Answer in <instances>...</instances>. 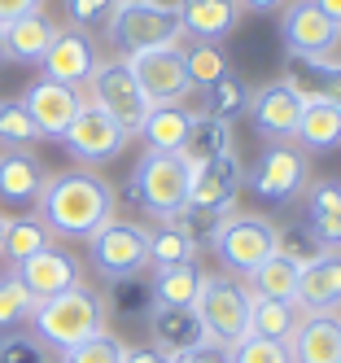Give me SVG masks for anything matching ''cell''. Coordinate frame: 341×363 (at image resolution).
<instances>
[{
	"label": "cell",
	"mask_w": 341,
	"mask_h": 363,
	"mask_svg": "<svg viewBox=\"0 0 341 363\" xmlns=\"http://www.w3.org/2000/svg\"><path fill=\"white\" fill-rule=\"evenodd\" d=\"M175 13H179L184 35H193L201 44L228 40L245 18V9L236 5V0H175Z\"/></svg>",
	"instance_id": "d6986e66"
},
{
	"label": "cell",
	"mask_w": 341,
	"mask_h": 363,
	"mask_svg": "<svg viewBox=\"0 0 341 363\" xmlns=\"http://www.w3.org/2000/svg\"><path fill=\"white\" fill-rule=\"evenodd\" d=\"M298 324H302L298 302H284V298H250V337L289 342Z\"/></svg>",
	"instance_id": "83f0119b"
},
{
	"label": "cell",
	"mask_w": 341,
	"mask_h": 363,
	"mask_svg": "<svg viewBox=\"0 0 341 363\" xmlns=\"http://www.w3.org/2000/svg\"><path fill=\"white\" fill-rule=\"evenodd\" d=\"M127 140H131L127 127L114 123L105 110H96L92 101H84V110L74 114V123L66 127V136H62V145L70 149V158L88 162V167H101V162L118 158V153L127 149Z\"/></svg>",
	"instance_id": "8fae6325"
},
{
	"label": "cell",
	"mask_w": 341,
	"mask_h": 363,
	"mask_svg": "<svg viewBox=\"0 0 341 363\" xmlns=\"http://www.w3.org/2000/svg\"><path fill=\"white\" fill-rule=\"evenodd\" d=\"M228 363H294L289 354V342H272V337H241L232 350H228Z\"/></svg>",
	"instance_id": "8d00e7d4"
},
{
	"label": "cell",
	"mask_w": 341,
	"mask_h": 363,
	"mask_svg": "<svg viewBox=\"0 0 341 363\" xmlns=\"http://www.w3.org/2000/svg\"><path fill=\"white\" fill-rule=\"evenodd\" d=\"M149 232V267H179V263H197V241L193 232H184L179 223H157Z\"/></svg>",
	"instance_id": "1f68e13d"
},
{
	"label": "cell",
	"mask_w": 341,
	"mask_h": 363,
	"mask_svg": "<svg viewBox=\"0 0 341 363\" xmlns=\"http://www.w3.org/2000/svg\"><path fill=\"white\" fill-rule=\"evenodd\" d=\"M306 179H311L306 149L289 145V140H276V145L262 149V158L254 162L250 189L258 193V201H267V206H289V201L306 189Z\"/></svg>",
	"instance_id": "9c48e42d"
},
{
	"label": "cell",
	"mask_w": 341,
	"mask_h": 363,
	"mask_svg": "<svg viewBox=\"0 0 341 363\" xmlns=\"http://www.w3.org/2000/svg\"><path fill=\"white\" fill-rule=\"evenodd\" d=\"M40 136V127L31 123V114H26L22 96L18 101H0V145L5 149H31Z\"/></svg>",
	"instance_id": "d590c367"
},
{
	"label": "cell",
	"mask_w": 341,
	"mask_h": 363,
	"mask_svg": "<svg viewBox=\"0 0 341 363\" xmlns=\"http://www.w3.org/2000/svg\"><path fill=\"white\" fill-rule=\"evenodd\" d=\"M302 106H306V92L294 84V79H272L262 84L254 96H250V123L258 140H294L298 136V118H302Z\"/></svg>",
	"instance_id": "30bf717a"
},
{
	"label": "cell",
	"mask_w": 341,
	"mask_h": 363,
	"mask_svg": "<svg viewBox=\"0 0 341 363\" xmlns=\"http://www.w3.org/2000/svg\"><path fill=\"white\" fill-rule=\"evenodd\" d=\"M193 311L206 328V342L219 350H232L250 333V289L228 276H201Z\"/></svg>",
	"instance_id": "5b68a950"
},
{
	"label": "cell",
	"mask_w": 341,
	"mask_h": 363,
	"mask_svg": "<svg viewBox=\"0 0 341 363\" xmlns=\"http://www.w3.org/2000/svg\"><path fill=\"white\" fill-rule=\"evenodd\" d=\"M250 96H254V88H250L236 70H228V74H219V79L206 88L201 114H206V118H219V123H236V118L250 114Z\"/></svg>",
	"instance_id": "4316f807"
},
{
	"label": "cell",
	"mask_w": 341,
	"mask_h": 363,
	"mask_svg": "<svg viewBox=\"0 0 341 363\" xmlns=\"http://www.w3.org/2000/svg\"><path fill=\"white\" fill-rule=\"evenodd\" d=\"M294 66L315 74V96H328L332 106H341V62L332 53H315V57H294Z\"/></svg>",
	"instance_id": "74e56055"
},
{
	"label": "cell",
	"mask_w": 341,
	"mask_h": 363,
	"mask_svg": "<svg viewBox=\"0 0 341 363\" xmlns=\"http://www.w3.org/2000/svg\"><path fill=\"white\" fill-rule=\"evenodd\" d=\"M189 184H193V167L184 153H162L149 149L131 171L127 197L140 206L145 215H153L157 223H171L184 206H189Z\"/></svg>",
	"instance_id": "3957f363"
},
{
	"label": "cell",
	"mask_w": 341,
	"mask_h": 363,
	"mask_svg": "<svg viewBox=\"0 0 341 363\" xmlns=\"http://www.w3.org/2000/svg\"><path fill=\"white\" fill-rule=\"evenodd\" d=\"M118 5H145V0H118Z\"/></svg>",
	"instance_id": "681fc988"
},
{
	"label": "cell",
	"mask_w": 341,
	"mask_h": 363,
	"mask_svg": "<svg viewBox=\"0 0 341 363\" xmlns=\"http://www.w3.org/2000/svg\"><path fill=\"white\" fill-rule=\"evenodd\" d=\"M289 354L294 363H341V315H302Z\"/></svg>",
	"instance_id": "7402d4cb"
},
{
	"label": "cell",
	"mask_w": 341,
	"mask_h": 363,
	"mask_svg": "<svg viewBox=\"0 0 341 363\" xmlns=\"http://www.w3.org/2000/svg\"><path fill=\"white\" fill-rule=\"evenodd\" d=\"M88 254H92V267L105 280H136L149 267V232L140 223H127V219H110L101 232L88 237Z\"/></svg>",
	"instance_id": "52a82bcc"
},
{
	"label": "cell",
	"mask_w": 341,
	"mask_h": 363,
	"mask_svg": "<svg viewBox=\"0 0 341 363\" xmlns=\"http://www.w3.org/2000/svg\"><path fill=\"white\" fill-rule=\"evenodd\" d=\"M35 311V298L26 294V284L13 276V272H0V333L9 328H22Z\"/></svg>",
	"instance_id": "e575fe53"
},
{
	"label": "cell",
	"mask_w": 341,
	"mask_h": 363,
	"mask_svg": "<svg viewBox=\"0 0 341 363\" xmlns=\"http://www.w3.org/2000/svg\"><path fill=\"white\" fill-rule=\"evenodd\" d=\"M189 127H193V110H184L179 101H171V106H149L140 132L149 140V149H162V153H179L184 140H189Z\"/></svg>",
	"instance_id": "484cf974"
},
{
	"label": "cell",
	"mask_w": 341,
	"mask_h": 363,
	"mask_svg": "<svg viewBox=\"0 0 341 363\" xmlns=\"http://www.w3.org/2000/svg\"><path fill=\"white\" fill-rule=\"evenodd\" d=\"M123 363H171V354L153 350V346H127V359Z\"/></svg>",
	"instance_id": "f6af8a7d"
},
{
	"label": "cell",
	"mask_w": 341,
	"mask_h": 363,
	"mask_svg": "<svg viewBox=\"0 0 341 363\" xmlns=\"http://www.w3.org/2000/svg\"><path fill=\"white\" fill-rule=\"evenodd\" d=\"M0 363H48V346L31 333L0 337Z\"/></svg>",
	"instance_id": "ab89813d"
},
{
	"label": "cell",
	"mask_w": 341,
	"mask_h": 363,
	"mask_svg": "<svg viewBox=\"0 0 341 363\" xmlns=\"http://www.w3.org/2000/svg\"><path fill=\"white\" fill-rule=\"evenodd\" d=\"M101 66V53H96V40L88 31H79V27H57V35H52L48 44V53L40 62L44 70V79L52 84H66V88H88V79L96 74Z\"/></svg>",
	"instance_id": "5bb4252c"
},
{
	"label": "cell",
	"mask_w": 341,
	"mask_h": 363,
	"mask_svg": "<svg viewBox=\"0 0 341 363\" xmlns=\"http://www.w3.org/2000/svg\"><path fill=\"white\" fill-rule=\"evenodd\" d=\"M88 101H92L96 110H105L114 123H123L131 136L140 132V123L149 114V96L140 92L127 57H114V62H101L96 66V74L88 79Z\"/></svg>",
	"instance_id": "ba28073f"
},
{
	"label": "cell",
	"mask_w": 341,
	"mask_h": 363,
	"mask_svg": "<svg viewBox=\"0 0 341 363\" xmlns=\"http://www.w3.org/2000/svg\"><path fill=\"white\" fill-rule=\"evenodd\" d=\"M280 245V232L267 215H254V211H236V215H223L215 223V232H210V250H215V258L236 272V276H254L267 258L276 254Z\"/></svg>",
	"instance_id": "277c9868"
},
{
	"label": "cell",
	"mask_w": 341,
	"mask_h": 363,
	"mask_svg": "<svg viewBox=\"0 0 341 363\" xmlns=\"http://www.w3.org/2000/svg\"><path fill=\"white\" fill-rule=\"evenodd\" d=\"M201 267L197 263H179V267H157L149 280V298L153 306H193L197 289H201Z\"/></svg>",
	"instance_id": "f1b7e54d"
},
{
	"label": "cell",
	"mask_w": 341,
	"mask_h": 363,
	"mask_svg": "<svg viewBox=\"0 0 341 363\" xmlns=\"http://www.w3.org/2000/svg\"><path fill=\"white\" fill-rule=\"evenodd\" d=\"M311 5L320 9L328 22H337V27H341V0H311Z\"/></svg>",
	"instance_id": "7dc6e473"
},
{
	"label": "cell",
	"mask_w": 341,
	"mask_h": 363,
	"mask_svg": "<svg viewBox=\"0 0 341 363\" xmlns=\"http://www.w3.org/2000/svg\"><path fill=\"white\" fill-rule=\"evenodd\" d=\"M131 74H136L140 92L149 96V106H171V101H184L193 92V79L184 70L179 44L175 48H149V53H131L127 57Z\"/></svg>",
	"instance_id": "4fadbf2b"
},
{
	"label": "cell",
	"mask_w": 341,
	"mask_h": 363,
	"mask_svg": "<svg viewBox=\"0 0 341 363\" xmlns=\"http://www.w3.org/2000/svg\"><path fill=\"white\" fill-rule=\"evenodd\" d=\"M241 189H245V167H241V158H236V149H228V153H219V158L193 167L189 211L223 219L232 211V201L241 197Z\"/></svg>",
	"instance_id": "7c38bea8"
},
{
	"label": "cell",
	"mask_w": 341,
	"mask_h": 363,
	"mask_svg": "<svg viewBox=\"0 0 341 363\" xmlns=\"http://www.w3.org/2000/svg\"><path fill=\"white\" fill-rule=\"evenodd\" d=\"M26 324L35 328V337L48 350L70 354L74 346H84L88 337L105 333V302H101L96 289H88V284H74V289H66L57 298L35 302Z\"/></svg>",
	"instance_id": "7a4b0ae2"
},
{
	"label": "cell",
	"mask_w": 341,
	"mask_h": 363,
	"mask_svg": "<svg viewBox=\"0 0 341 363\" xmlns=\"http://www.w3.org/2000/svg\"><path fill=\"white\" fill-rule=\"evenodd\" d=\"M123 359H127V346L114 333H96L84 346H74L70 354H62V363H123Z\"/></svg>",
	"instance_id": "f35d334b"
},
{
	"label": "cell",
	"mask_w": 341,
	"mask_h": 363,
	"mask_svg": "<svg viewBox=\"0 0 341 363\" xmlns=\"http://www.w3.org/2000/svg\"><path fill=\"white\" fill-rule=\"evenodd\" d=\"M171 363H228V350H219V346H193V350H184V354H175Z\"/></svg>",
	"instance_id": "7bdbcfd3"
},
{
	"label": "cell",
	"mask_w": 341,
	"mask_h": 363,
	"mask_svg": "<svg viewBox=\"0 0 341 363\" xmlns=\"http://www.w3.org/2000/svg\"><path fill=\"white\" fill-rule=\"evenodd\" d=\"M232 149V123H219V118H206V114H193V127H189V140H184V158L189 167H201L210 158Z\"/></svg>",
	"instance_id": "d6a6232c"
},
{
	"label": "cell",
	"mask_w": 341,
	"mask_h": 363,
	"mask_svg": "<svg viewBox=\"0 0 341 363\" xmlns=\"http://www.w3.org/2000/svg\"><path fill=\"white\" fill-rule=\"evenodd\" d=\"M306 228L324 250H341V179H320L306 193Z\"/></svg>",
	"instance_id": "cb8c5ba5"
},
{
	"label": "cell",
	"mask_w": 341,
	"mask_h": 363,
	"mask_svg": "<svg viewBox=\"0 0 341 363\" xmlns=\"http://www.w3.org/2000/svg\"><path fill=\"white\" fill-rule=\"evenodd\" d=\"M44 167L31 149H0V201L9 206H35L44 189Z\"/></svg>",
	"instance_id": "603a6c76"
},
{
	"label": "cell",
	"mask_w": 341,
	"mask_h": 363,
	"mask_svg": "<svg viewBox=\"0 0 341 363\" xmlns=\"http://www.w3.org/2000/svg\"><path fill=\"white\" fill-rule=\"evenodd\" d=\"M105 35H110V44L123 57H131V53H149V48H175L184 27H179L175 5L145 0V5H118Z\"/></svg>",
	"instance_id": "8992f818"
},
{
	"label": "cell",
	"mask_w": 341,
	"mask_h": 363,
	"mask_svg": "<svg viewBox=\"0 0 341 363\" xmlns=\"http://www.w3.org/2000/svg\"><path fill=\"white\" fill-rule=\"evenodd\" d=\"M5 223H9V219H5V215H0V241H5Z\"/></svg>",
	"instance_id": "c3c4849f"
},
{
	"label": "cell",
	"mask_w": 341,
	"mask_h": 363,
	"mask_svg": "<svg viewBox=\"0 0 341 363\" xmlns=\"http://www.w3.org/2000/svg\"><path fill=\"white\" fill-rule=\"evenodd\" d=\"M48 245H52V232L44 228V219H40V215H18V219H9V223H5L0 258H5L9 267H18V263H26L31 254L48 250Z\"/></svg>",
	"instance_id": "f546056e"
},
{
	"label": "cell",
	"mask_w": 341,
	"mask_h": 363,
	"mask_svg": "<svg viewBox=\"0 0 341 363\" xmlns=\"http://www.w3.org/2000/svg\"><path fill=\"white\" fill-rule=\"evenodd\" d=\"M52 35H57V27H52V18H44V9L26 13V18H13L0 27V44H5V62H22V66H40Z\"/></svg>",
	"instance_id": "44dd1931"
},
{
	"label": "cell",
	"mask_w": 341,
	"mask_h": 363,
	"mask_svg": "<svg viewBox=\"0 0 341 363\" xmlns=\"http://www.w3.org/2000/svg\"><path fill=\"white\" fill-rule=\"evenodd\" d=\"M0 62H5V44H0Z\"/></svg>",
	"instance_id": "f907efd6"
},
{
	"label": "cell",
	"mask_w": 341,
	"mask_h": 363,
	"mask_svg": "<svg viewBox=\"0 0 341 363\" xmlns=\"http://www.w3.org/2000/svg\"><path fill=\"white\" fill-rule=\"evenodd\" d=\"M298 276H302V263L276 250L267 263H262V267L250 276V289H254L250 298H284V302H294V294H298Z\"/></svg>",
	"instance_id": "4dcf8cb0"
},
{
	"label": "cell",
	"mask_w": 341,
	"mask_h": 363,
	"mask_svg": "<svg viewBox=\"0 0 341 363\" xmlns=\"http://www.w3.org/2000/svg\"><path fill=\"white\" fill-rule=\"evenodd\" d=\"M84 88H66V84H52V79H40L35 84H26L22 92V106L26 114H31V123L40 127V136L44 140H62L66 136V127L74 123V114L84 110Z\"/></svg>",
	"instance_id": "9a60e30c"
},
{
	"label": "cell",
	"mask_w": 341,
	"mask_h": 363,
	"mask_svg": "<svg viewBox=\"0 0 341 363\" xmlns=\"http://www.w3.org/2000/svg\"><path fill=\"white\" fill-rule=\"evenodd\" d=\"M241 9H254V13H272V9H284L289 0H236Z\"/></svg>",
	"instance_id": "bcb514c9"
},
{
	"label": "cell",
	"mask_w": 341,
	"mask_h": 363,
	"mask_svg": "<svg viewBox=\"0 0 341 363\" xmlns=\"http://www.w3.org/2000/svg\"><path fill=\"white\" fill-rule=\"evenodd\" d=\"M280 40L289 48V57H315V53H332L341 40V27L328 22L311 0H294L280 18Z\"/></svg>",
	"instance_id": "ac0fdd59"
},
{
	"label": "cell",
	"mask_w": 341,
	"mask_h": 363,
	"mask_svg": "<svg viewBox=\"0 0 341 363\" xmlns=\"http://www.w3.org/2000/svg\"><path fill=\"white\" fill-rule=\"evenodd\" d=\"M114 189L110 179H101L92 171H57L44 179V189L35 197V215L52 237L66 241H88L92 232H101L114 219Z\"/></svg>",
	"instance_id": "6da1fadb"
},
{
	"label": "cell",
	"mask_w": 341,
	"mask_h": 363,
	"mask_svg": "<svg viewBox=\"0 0 341 363\" xmlns=\"http://www.w3.org/2000/svg\"><path fill=\"white\" fill-rule=\"evenodd\" d=\"M35 9H44V0H0V27H5V22H13V18L35 13Z\"/></svg>",
	"instance_id": "ee69618b"
},
{
	"label": "cell",
	"mask_w": 341,
	"mask_h": 363,
	"mask_svg": "<svg viewBox=\"0 0 341 363\" xmlns=\"http://www.w3.org/2000/svg\"><path fill=\"white\" fill-rule=\"evenodd\" d=\"M294 302L302 315H341V250H320L302 263Z\"/></svg>",
	"instance_id": "2e32d148"
},
{
	"label": "cell",
	"mask_w": 341,
	"mask_h": 363,
	"mask_svg": "<svg viewBox=\"0 0 341 363\" xmlns=\"http://www.w3.org/2000/svg\"><path fill=\"white\" fill-rule=\"evenodd\" d=\"M149 337H153V350H162L171 359L193 346H206V328L193 306H149Z\"/></svg>",
	"instance_id": "ffe728a7"
},
{
	"label": "cell",
	"mask_w": 341,
	"mask_h": 363,
	"mask_svg": "<svg viewBox=\"0 0 341 363\" xmlns=\"http://www.w3.org/2000/svg\"><path fill=\"white\" fill-rule=\"evenodd\" d=\"M114 9H118V0H66V18L74 22L79 31H92V27H110Z\"/></svg>",
	"instance_id": "60d3db41"
},
{
	"label": "cell",
	"mask_w": 341,
	"mask_h": 363,
	"mask_svg": "<svg viewBox=\"0 0 341 363\" xmlns=\"http://www.w3.org/2000/svg\"><path fill=\"white\" fill-rule=\"evenodd\" d=\"M9 272L26 284V294H31L35 302L57 298V294L74 289V284H84V267H79V258L66 254V250H57V245L31 254L26 263H18V267H9Z\"/></svg>",
	"instance_id": "e0dca14e"
},
{
	"label": "cell",
	"mask_w": 341,
	"mask_h": 363,
	"mask_svg": "<svg viewBox=\"0 0 341 363\" xmlns=\"http://www.w3.org/2000/svg\"><path fill=\"white\" fill-rule=\"evenodd\" d=\"M280 254H289V258H298V263H311L315 254H320L324 245L311 237V228H302V232H289V237H280V245H276Z\"/></svg>",
	"instance_id": "b9f144b4"
},
{
	"label": "cell",
	"mask_w": 341,
	"mask_h": 363,
	"mask_svg": "<svg viewBox=\"0 0 341 363\" xmlns=\"http://www.w3.org/2000/svg\"><path fill=\"white\" fill-rule=\"evenodd\" d=\"M302 149L311 153H324V149H341V106H332L328 96H306L302 118H298V136Z\"/></svg>",
	"instance_id": "d4e9b609"
},
{
	"label": "cell",
	"mask_w": 341,
	"mask_h": 363,
	"mask_svg": "<svg viewBox=\"0 0 341 363\" xmlns=\"http://www.w3.org/2000/svg\"><path fill=\"white\" fill-rule=\"evenodd\" d=\"M179 57H184V70H189L193 88H210V84L219 79V74L232 70L219 44H201V40H193L189 48H179Z\"/></svg>",
	"instance_id": "836d02e7"
}]
</instances>
